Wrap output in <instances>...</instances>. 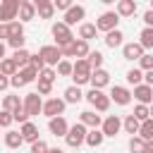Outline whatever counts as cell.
<instances>
[{
  "label": "cell",
  "instance_id": "6da1fadb",
  "mask_svg": "<svg viewBox=\"0 0 153 153\" xmlns=\"http://www.w3.org/2000/svg\"><path fill=\"white\" fill-rule=\"evenodd\" d=\"M86 134H88V131H86V127H84L81 122L74 124V127H69V131H67V136H65V139H67V146L79 148V146L86 141Z\"/></svg>",
  "mask_w": 153,
  "mask_h": 153
},
{
  "label": "cell",
  "instance_id": "7a4b0ae2",
  "mask_svg": "<svg viewBox=\"0 0 153 153\" xmlns=\"http://www.w3.org/2000/svg\"><path fill=\"white\" fill-rule=\"evenodd\" d=\"M74 81H76V86L79 84H86V81H91V74H93V69H91V65H88V60H76L74 62Z\"/></svg>",
  "mask_w": 153,
  "mask_h": 153
},
{
  "label": "cell",
  "instance_id": "3957f363",
  "mask_svg": "<svg viewBox=\"0 0 153 153\" xmlns=\"http://www.w3.org/2000/svg\"><path fill=\"white\" fill-rule=\"evenodd\" d=\"M53 36H55V41H57V48H65V45L72 43V31H69V26H67L65 22L53 24Z\"/></svg>",
  "mask_w": 153,
  "mask_h": 153
},
{
  "label": "cell",
  "instance_id": "277c9868",
  "mask_svg": "<svg viewBox=\"0 0 153 153\" xmlns=\"http://www.w3.org/2000/svg\"><path fill=\"white\" fill-rule=\"evenodd\" d=\"M36 76H38V69H33V67L29 65V67H24V69H19V72H17V74H14L12 79H10V84L19 88V86H26L29 81H33Z\"/></svg>",
  "mask_w": 153,
  "mask_h": 153
},
{
  "label": "cell",
  "instance_id": "5b68a950",
  "mask_svg": "<svg viewBox=\"0 0 153 153\" xmlns=\"http://www.w3.org/2000/svg\"><path fill=\"white\" fill-rule=\"evenodd\" d=\"M117 22H120V14H117V12H103V14H100V19L96 22V29H98V31H108V33H110V31H115V29H117Z\"/></svg>",
  "mask_w": 153,
  "mask_h": 153
},
{
  "label": "cell",
  "instance_id": "8992f818",
  "mask_svg": "<svg viewBox=\"0 0 153 153\" xmlns=\"http://www.w3.org/2000/svg\"><path fill=\"white\" fill-rule=\"evenodd\" d=\"M86 100H88L96 110H100V112H105V110L110 108V98H108V96H103L98 88H91V91L86 93Z\"/></svg>",
  "mask_w": 153,
  "mask_h": 153
},
{
  "label": "cell",
  "instance_id": "52a82bcc",
  "mask_svg": "<svg viewBox=\"0 0 153 153\" xmlns=\"http://www.w3.org/2000/svg\"><path fill=\"white\" fill-rule=\"evenodd\" d=\"M19 2H22V0H5V2H0V19H2V22L14 19V17L19 14Z\"/></svg>",
  "mask_w": 153,
  "mask_h": 153
},
{
  "label": "cell",
  "instance_id": "ba28073f",
  "mask_svg": "<svg viewBox=\"0 0 153 153\" xmlns=\"http://www.w3.org/2000/svg\"><path fill=\"white\" fill-rule=\"evenodd\" d=\"M38 55L43 57V62H45V65H60V57H62V53H60V48H57V45H43Z\"/></svg>",
  "mask_w": 153,
  "mask_h": 153
},
{
  "label": "cell",
  "instance_id": "9c48e42d",
  "mask_svg": "<svg viewBox=\"0 0 153 153\" xmlns=\"http://www.w3.org/2000/svg\"><path fill=\"white\" fill-rule=\"evenodd\" d=\"M24 110H26V115H38V112L43 110V103H41L38 91H36V93H29V96L24 98Z\"/></svg>",
  "mask_w": 153,
  "mask_h": 153
},
{
  "label": "cell",
  "instance_id": "30bf717a",
  "mask_svg": "<svg viewBox=\"0 0 153 153\" xmlns=\"http://www.w3.org/2000/svg\"><path fill=\"white\" fill-rule=\"evenodd\" d=\"M62 110H65V100H60V98H50L48 103H43V112H45L50 120H53V117H60Z\"/></svg>",
  "mask_w": 153,
  "mask_h": 153
},
{
  "label": "cell",
  "instance_id": "8fae6325",
  "mask_svg": "<svg viewBox=\"0 0 153 153\" xmlns=\"http://www.w3.org/2000/svg\"><path fill=\"white\" fill-rule=\"evenodd\" d=\"M84 14H86V10H84L81 5H72V7L67 10V14H65V24H67V26H72V24L81 22V19H84Z\"/></svg>",
  "mask_w": 153,
  "mask_h": 153
},
{
  "label": "cell",
  "instance_id": "7c38bea8",
  "mask_svg": "<svg viewBox=\"0 0 153 153\" xmlns=\"http://www.w3.org/2000/svg\"><path fill=\"white\" fill-rule=\"evenodd\" d=\"M33 5H36V12H38L41 19H50V17L55 14V5H53L50 0H36Z\"/></svg>",
  "mask_w": 153,
  "mask_h": 153
},
{
  "label": "cell",
  "instance_id": "4fadbf2b",
  "mask_svg": "<svg viewBox=\"0 0 153 153\" xmlns=\"http://www.w3.org/2000/svg\"><path fill=\"white\" fill-rule=\"evenodd\" d=\"M48 129H50L55 136H67V131H69V127H67L65 117H53V120L48 122Z\"/></svg>",
  "mask_w": 153,
  "mask_h": 153
},
{
  "label": "cell",
  "instance_id": "5bb4252c",
  "mask_svg": "<svg viewBox=\"0 0 153 153\" xmlns=\"http://www.w3.org/2000/svg\"><path fill=\"white\" fill-rule=\"evenodd\" d=\"M122 53H124V60H141L143 57V45L141 43H127Z\"/></svg>",
  "mask_w": 153,
  "mask_h": 153
},
{
  "label": "cell",
  "instance_id": "9a60e30c",
  "mask_svg": "<svg viewBox=\"0 0 153 153\" xmlns=\"http://www.w3.org/2000/svg\"><path fill=\"white\" fill-rule=\"evenodd\" d=\"M110 98H112L117 105H127V103L131 100V93H129L127 88H122V86H112V91H110Z\"/></svg>",
  "mask_w": 153,
  "mask_h": 153
},
{
  "label": "cell",
  "instance_id": "2e32d148",
  "mask_svg": "<svg viewBox=\"0 0 153 153\" xmlns=\"http://www.w3.org/2000/svg\"><path fill=\"white\" fill-rule=\"evenodd\" d=\"M134 96H136L139 105H146V103H151V100H153V88H151V86H146V84H141V86H136V88H134Z\"/></svg>",
  "mask_w": 153,
  "mask_h": 153
},
{
  "label": "cell",
  "instance_id": "e0dca14e",
  "mask_svg": "<svg viewBox=\"0 0 153 153\" xmlns=\"http://www.w3.org/2000/svg\"><path fill=\"white\" fill-rule=\"evenodd\" d=\"M120 127H122L120 117H117V115H110V117L103 122V134H105V136H115V134L120 131Z\"/></svg>",
  "mask_w": 153,
  "mask_h": 153
},
{
  "label": "cell",
  "instance_id": "ac0fdd59",
  "mask_svg": "<svg viewBox=\"0 0 153 153\" xmlns=\"http://www.w3.org/2000/svg\"><path fill=\"white\" fill-rule=\"evenodd\" d=\"M33 14H36V5L29 2V0H22L19 2V19L22 22H29V19H33Z\"/></svg>",
  "mask_w": 153,
  "mask_h": 153
},
{
  "label": "cell",
  "instance_id": "d6986e66",
  "mask_svg": "<svg viewBox=\"0 0 153 153\" xmlns=\"http://www.w3.org/2000/svg\"><path fill=\"white\" fill-rule=\"evenodd\" d=\"M108 81H110V74H108L105 69H96V72L91 74V84H93V88H98V91H100Z\"/></svg>",
  "mask_w": 153,
  "mask_h": 153
},
{
  "label": "cell",
  "instance_id": "ffe728a7",
  "mask_svg": "<svg viewBox=\"0 0 153 153\" xmlns=\"http://www.w3.org/2000/svg\"><path fill=\"white\" fill-rule=\"evenodd\" d=\"M22 136H24V141H31V143H36V141H38V129H36V124H33V122H26V124H22Z\"/></svg>",
  "mask_w": 153,
  "mask_h": 153
},
{
  "label": "cell",
  "instance_id": "44dd1931",
  "mask_svg": "<svg viewBox=\"0 0 153 153\" xmlns=\"http://www.w3.org/2000/svg\"><path fill=\"white\" fill-rule=\"evenodd\" d=\"M134 12H136V2H134V0H120V2H117V14L131 17Z\"/></svg>",
  "mask_w": 153,
  "mask_h": 153
},
{
  "label": "cell",
  "instance_id": "7402d4cb",
  "mask_svg": "<svg viewBox=\"0 0 153 153\" xmlns=\"http://www.w3.org/2000/svg\"><path fill=\"white\" fill-rule=\"evenodd\" d=\"M5 143H7L10 148H19V146L24 143L22 131H7V134H5Z\"/></svg>",
  "mask_w": 153,
  "mask_h": 153
},
{
  "label": "cell",
  "instance_id": "603a6c76",
  "mask_svg": "<svg viewBox=\"0 0 153 153\" xmlns=\"http://www.w3.org/2000/svg\"><path fill=\"white\" fill-rule=\"evenodd\" d=\"M88 53H91V50H88V43H86V41L79 38V41L72 43V55H74V57H84V55H88Z\"/></svg>",
  "mask_w": 153,
  "mask_h": 153
},
{
  "label": "cell",
  "instance_id": "cb8c5ba5",
  "mask_svg": "<svg viewBox=\"0 0 153 153\" xmlns=\"http://www.w3.org/2000/svg\"><path fill=\"white\" fill-rule=\"evenodd\" d=\"M12 60L17 62V67H22V69H24V67H29V62H31V55H29V53L22 48V50H14Z\"/></svg>",
  "mask_w": 153,
  "mask_h": 153
},
{
  "label": "cell",
  "instance_id": "d4e9b609",
  "mask_svg": "<svg viewBox=\"0 0 153 153\" xmlns=\"http://www.w3.org/2000/svg\"><path fill=\"white\" fill-rule=\"evenodd\" d=\"M0 72H2L5 76H14V74L19 72V67H17L14 60H2V62H0Z\"/></svg>",
  "mask_w": 153,
  "mask_h": 153
},
{
  "label": "cell",
  "instance_id": "484cf974",
  "mask_svg": "<svg viewBox=\"0 0 153 153\" xmlns=\"http://www.w3.org/2000/svg\"><path fill=\"white\" fill-rule=\"evenodd\" d=\"M2 108H5L7 112H14V110H19V108H24V105L19 103V96H5Z\"/></svg>",
  "mask_w": 153,
  "mask_h": 153
},
{
  "label": "cell",
  "instance_id": "4316f807",
  "mask_svg": "<svg viewBox=\"0 0 153 153\" xmlns=\"http://www.w3.org/2000/svg\"><path fill=\"white\" fill-rule=\"evenodd\" d=\"M81 124H88V127H98L100 124V115H96V112H91V110H86V112H81Z\"/></svg>",
  "mask_w": 153,
  "mask_h": 153
},
{
  "label": "cell",
  "instance_id": "83f0119b",
  "mask_svg": "<svg viewBox=\"0 0 153 153\" xmlns=\"http://www.w3.org/2000/svg\"><path fill=\"white\" fill-rule=\"evenodd\" d=\"M103 139H105V134H103V131H98V129H93V131H88V134H86V143H88L91 148L100 146V143H103Z\"/></svg>",
  "mask_w": 153,
  "mask_h": 153
},
{
  "label": "cell",
  "instance_id": "f1b7e54d",
  "mask_svg": "<svg viewBox=\"0 0 153 153\" xmlns=\"http://www.w3.org/2000/svg\"><path fill=\"white\" fill-rule=\"evenodd\" d=\"M122 38H124V36H122V31H120V29H115V31H110V33L105 36V45H110V48H117V45L122 43Z\"/></svg>",
  "mask_w": 153,
  "mask_h": 153
},
{
  "label": "cell",
  "instance_id": "f546056e",
  "mask_svg": "<svg viewBox=\"0 0 153 153\" xmlns=\"http://www.w3.org/2000/svg\"><path fill=\"white\" fill-rule=\"evenodd\" d=\"M81 98H84V93L79 91V86H69V88L65 91V100H67V103H79Z\"/></svg>",
  "mask_w": 153,
  "mask_h": 153
},
{
  "label": "cell",
  "instance_id": "4dcf8cb0",
  "mask_svg": "<svg viewBox=\"0 0 153 153\" xmlns=\"http://www.w3.org/2000/svg\"><path fill=\"white\" fill-rule=\"evenodd\" d=\"M124 129H127V134H139L141 122H139L134 115H127V120H124Z\"/></svg>",
  "mask_w": 153,
  "mask_h": 153
},
{
  "label": "cell",
  "instance_id": "1f68e13d",
  "mask_svg": "<svg viewBox=\"0 0 153 153\" xmlns=\"http://www.w3.org/2000/svg\"><path fill=\"white\" fill-rule=\"evenodd\" d=\"M96 24H81L79 26V36H81V41H88V38H93L96 36Z\"/></svg>",
  "mask_w": 153,
  "mask_h": 153
},
{
  "label": "cell",
  "instance_id": "d6a6232c",
  "mask_svg": "<svg viewBox=\"0 0 153 153\" xmlns=\"http://www.w3.org/2000/svg\"><path fill=\"white\" fill-rule=\"evenodd\" d=\"M139 134H141V139H143V141H151V139H153V120H146V122H141V129H139Z\"/></svg>",
  "mask_w": 153,
  "mask_h": 153
},
{
  "label": "cell",
  "instance_id": "836d02e7",
  "mask_svg": "<svg viewBox=\"0 0 153 153\" xmlns=\"http://www.w3.org/2000/svg\"><path fill=\"white\" fill-rule=\"evenodd\" d=\"M129 151H131V153H146V141H143L141 136H131Z\"/></svg>",
  "mask_w": 153,
  "mask_h": 153
},
{
  "label": "cell",
  "instance_id": "e575fe53",
  "mask_svg": "<svg viewBox=\"0 0 153 153\" xmlns=\"http://www.w3.org/2000/svg\"><path fill=\"white\" fill-rule=\"evenodd\" d=\"M88 65H91V69L96 72V69H100V65H103V55L98 53V50H91L88 53Z\"/></svg>",
  "mask_w": 153,
  "mask_h": 153
},
{
  "label": "cell",
  "instance_id": "d590c367",
  "mask_svg": "<svg viewBox=\"0 0 153 153\" xmlns=\"http://www.w3.org/2000/svg\"><path fill=\"white\" fill-rule=\"evenodd\" d=\"M141 79H143L141 69H136V67H134V69H129V72H127V81H129V84H134V86H141Z\"/></svg>",
  "mask_w": 153,
  "mask_h": 153
},
{
  "label": "cell",
  "instance_id": "8d00e7d4",
  "mask_svg": "<svg viewBox=\"0 0 153 153\" xmlns=\"http://www.w3.org/2000/svg\"><path fill=\"white\" fill-rule=\"evenodd\" d=\"M141 45H143V48H153V29L146 26V29L141 31Z\"/></svg>",
  "mask_w": 153,
  "mask_h": 153
},
{
  "label": "cell",
  "instance_id": "74e56055",
  "mask_svg": "<svg viewBox=\"0 0 153 153\" xmlns=\"http://www.w3.org/2000/svg\"><path fill=\"white\" fill-rule=\"evenodd\" d=\"M148 115H151V112H148V108H146V105H136V108H134V117H136L139 122H146V120H148Z\"/></svg>",
  "mask_w": 153,
  "mask_h": 153
},
{
  "label": "cell",
  "instance_id": "f35d334b",
  "mask_svg": "<svg viewBox=\"0 0 153 153\" xmlns=\"http://www.w3.org/2000/svg\"><path fill=\"white\" fill-rule=\"evenodd\" d=\"M57 72H60L62 76H67V74H72V72H74V65H69L67 60H60V65H57Z\"/></svg>",
  "mask_w": 153,
  "mask_h": 153
},
{
  "label": "cell",
  "instance_id": "ab89813d",
  "mask_svg": "<svg viewBox=\"0 0 153 153\" xmlns=\"http://www.w3.org/2000/svg\"><path fill=\"white\" fill-rule=\"evenodd\" d=\"M33 69H38V72H43L45 69V62H43V57L41 55H31V62H29Z\"/></svg>",
  "mask_w": 153,
  "mask_h": 153
},
{
  "label": "cell",
  "instance_id": "60d3db41",
  "mask_svg": "<svg viewBox=\"0 0 153 153\" xmlns=\"http://www.w3.org/2000/svg\"><path fill=\"white\" fill-rule=\"evenodd\" d=\"M38 81H45V84H53V81H55V72L45 67V69L41 72V76H38Z\"/></svg>",
  "mask_w": 153,
  "mask_h": 153
},
{
  "label": "cell",
  "instance_id": "b9f144b4",
  "mask_svg": "<svg viewBox=\"0 0 153 153\" xmlns=\"http://www.w3.org/2000/svg\"><path fill=\"white\" fill-rule=\"evenodd\" d=\"M12 117H14V122H22V124H26V122H29V115H26V110H24V108L14 110V112H12Z\"/></svg>",
  "mask_w": 153,
  "mask_h": 153
},
{
  "label": "cell",
  "instance_id": "7bdbcfd3",
  "mask_svg": "<svg viewBox=\"0 0 153 153\" xmlns=\"http://www.w3.org/2000/svg\"><path fill=\"white\" fill-rule=\"evenodd\" d=\"M48 151H50V148H48V143H45V141H41V139H38L36 143H31V153H48Z\"/></svg>",
  "mask_w": 153,
  "mask_h": 153
},
{
  "label": "cell",
  "instance_id": "ee69618b",
  "mask_svg": "<svg viewBox=\"0 0 153 153\" xmlns=\"http://www.w3.org/2000/svg\"><path fill=\"white\" fill-rule=\"evenodd\" d=\"M14 122V117H12V112H7V110H2L0 112V127H10Z\"/></svg>",
  "mask_w": 153,
  "mask_h": 153
},
{
  "label": "cell",
  "instance_id": "f6af8a7d",
  "mask_svg": "<svg viewBox=\"0 0 153 153\" xmlns=\"http://www.w3.org/2000/svg\"><path fill=\"white\" fill-rule=\"evenodd\" d=\"M139 62H141V69H146V72H151V69H153V55H143Z\"/></svg>",
  "mask_w": 153,
  "mask_h": 153
},
{
  "label": "cell",
  "instance_id": "bcb514c9",
  "mask_svg": "<svg viewBox=\"0 0 153 153\" xmlns=\"http://www.w3.org/2000/svg\"><path fill=\"white\" fill-rule=\"evenodd\" d=\"M53 88V84H45V81H38V96H48Z\"/></svg>",
  "mask_w": 153,
  "mask_h": 153
},
{
  "label": "cell",
  "instance_id": "7dc6e473",
  "mask_svg": "<svg viewBox=\"0 0 153 153\" xmlns=\"http://www.w3.org/2000/svg\"><path fill=\"white\" fill-rule=\"evenodd\" d=\"M10 36H12V26L10 24H0V38H7L10 41Z\"/></svg>",
  "mask_w": 153,
  "mask_h": 153
},
{
  "label": "cell",
  "instance_id": "c3c4849f",
  "mask_svg": "<svg viewBox=\"0 0 153 153\" xmlns=\"http://www.w3.org/2000/svg\"><path fill=\"white\" fill-rule=\"evenodd\" d=\"M53 5H55V10H69V7H72L69 0H55Z\"/></svg>",
  "mask_w": 153,
  "mask_h": 153
},
{
  "label": "cell",
  "instance_id": "681fc988",
  "mask_svg": "<svg viewBox=\"0 0 153 153\" xmlns=\"http://www.w3.org/2000/svg\"><path fill=\"white\" fill-rule=\"evenodd\" d=\"M143 22L148 24V29H153V10H148V12L143 14Z\"/></svg>",
  "mask_w": 153,
  "mask_h": 153
},
{
  "label": "cell",
  "instance_id": "f907efd6",
  "mask_svg": "<svg viewBox=\"0 0 153 153\" xmlns=\"http://www.w3.org/2000/svg\"><path fill=\"white\" fill-rule=\"evenodd\" d=\"M7 86H10V79H7L5 74H2V76H0V91H5Z\"/></svg>",
  "mask_w": 153,
  "mask_h": 153
},
{
  "label": "cell",
  "instance_id": "816d5d0a",
  "mask_svg": "<svg viewBox=\"0 0 153 153\" xmlns=\"http://www.w3.org/2000/svg\"><path fill=\"white\" fill-rule=\"evenodd\" d=\"M143 79H146V86H151V88H153V69H151V72H146V76H143Z\"/></svg>",
  "mask_w": 153,
  "mask_h": 153
},
{
  "label": "cell",
  "instance_id": "f5cc1de1",
  "mask_svg": "<svg viewBox=\"0 0 153 153\" xmlns=\"http://www.w3.org/2000/svg\"><path fill=\"white\" fill-rule=\"evenodd\" d=\"M146 153H153V139H151V141H146Z\"/></svg>",
  "mask_w": 153,
  "mask_h": 153
},
{
  "label": "cell",
  "instance_id": "db71d44e",
  "mask_svg": "<svg viewBox=\"0 0 153 153\" xmlns=\"http://www.w3.org/2000/svg\"><path fill=\"white\" fill-rule=\"evenodd\" d=\"M2 57H5V43L0 41V62H2Z\"/></svg>",
  "mask_w": 153,
  "mask_h": 153
},
{
  "label": "cell",
  "instance_id": "11a10c76",
  "mask_svg": "<svg viewBox=\"0 0 153 153\" xmlns=\"http://www.w3.org/2000/svg\"><path fill=\"white\" fill-rule=\"evenodd\" d=\"M48 153H65V151H62V148H50Z\"/></svg>",
  "mask_w": 153,
  "mask_h": 153
},
{
  "label": "cell",
  "instance_id": "9f6ffc18",
  "mask_svg": "<svg viewBox=\"0 0 153 153\" xmlns=\"http://www.w3.org/2000/svg\"><path fill=\"white\" fill-rule=\"evenodd\" d=\"M151 115H153V108H151Z\"/></svg>",
  "mask_w": 153,
  "mask_h": 153
},
{
  "label": "cell",
  "instance_id": "6f0895ef",
  "mask_svg": "<svg viewBox=\"0 0 153 153\" xmlns=\"http://www.w3.org/2000/svg\"><path fill=\"white\" fill-rule=\"evenodd\" d=\"M151 10H153V2H151Z\"/></svg>",
  "mask_w": 153,
  "mask_h": 153
},
{
  "label": "cell",
  "instance_id": "680465c9",
  "mask_svg": "<svg viewBox=\"0 0 153 153\" xmlns=\"http://www.w3.org/2000/svg\"><path fill=\"white\" fill-rule=\"evenodd\" d=\"M0 76H2V72H0Z\"/></svg>",
  "mask_w": 153,
  "mask_h": 153
}]
</instances>
